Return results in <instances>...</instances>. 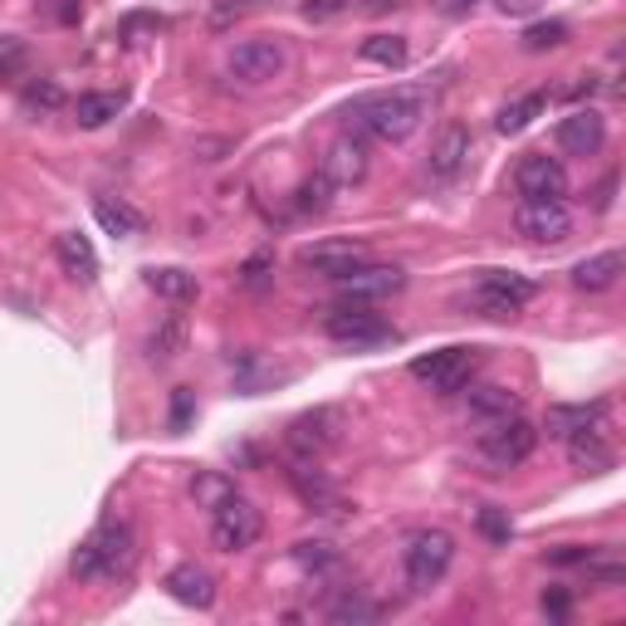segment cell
<instances>
[{"label":"cell","instance_id":"cell-1","mask_svg":"<svg viewBox=\"0 0 626 626\" xmlns=\"http://www.w3.org/2000/svg\"><path fill=\"white\" fill-rule=\"evenodd\" d=\"M431 84H411V89H387V94H367L348 108V123L358 138H377V142H406L416 128L431 118Z\"/></svg>","mask_w":626,"mask_h":626},{"label":"cell","instance_id":"cell-2","mask_svg":"<svg viewBox=\"0 0 626 626\" xmlns=\"http://www.w3.org/2000/svg\"><path fill=\"white\" fill-rule=\"evenodd\" d=\"M128 563H133V529L118 519L98 524V529L79 543V553H74V578L94 582V578H118L128 573Z\"/></svg>","mask_w":626,"mask_h":626},{"label":"cell","instance_id":"cell-3","mask_svg":"<svg viewBox=\"0 0 626 626\" xmlns=\"http://www.w3.org/2000/svg\"><path fill=\"white\" fill-rule=\"evenodd\" d=\"M450 563H455V538H450L446 529H421V534H411V543H406V553H402L406 582H411L416 592L436 587V582L450 573Z\"/></svg>","mask_w":626,"mask_h":626},{"label":"cell","instance_id":"cell-4","mask_svg":"<svg viewBox=\"0 0 626 626\" xmlns=\"http://www.w3.org/2000/svg\"><path fill=\"white\" fill-rule=\"evenodd\" d=\"M538 446V431L524 416H504V421H485V431H480V460H485L490 470H514L524 465V460L534 455Z\"/></svg>","mask_w":626,"mask_h":626},{"label":"cell","instance_id":"cell-5","mask_svg":"<svg viewBox=\"0 0 626 626\" xmlns=\"http://www.w3.org/2000/svg\"><path fill=\"white\" fill-rule=\"evenodd\" d=\"M260 534H265V514L250 499H240V494H230L221 509H211V543L221 553H245Z\"/></svg>","mask_w":626,"mask_h":626},{"label":"cell","instance_id":"cell-6","mask_svg":"<svg viewBox=\"0 0 626 626\" xmlns=\"http://www.w3.org/2000/svg\"><path fill=\"white\" fill-rule=\"evenodd\" d=\"M226 69L235 74L240 84H274L284 69H289V50H284V40H270V35L240 40V45L230 50Z\"/></svg>","mask_w":626,"mask_h":626},{"label":"cell","instance_id":"cell-7","mask_svg":"<svg viewBox=\"0 0 626 626\" xmlns=\"http://www.w3.org/2000/svg\"><path fill=\"white\" fill-rule=\"evenodd\" d=\"M328 338L343 348H377V343H392V323L382 314H372L367 304H343V309H328L323 318Z\"/></svg>","mask_w":626,"mask_h":626},{"label":"cell","instance_id":"cell-8","mask_svg":"<svg viewBox=\"0 0 626 626\" xmlns=\"http://www.w3.org/2000/svg\"><path fill=\"white\" fill-rule=\"evenodd\" d=\"M529 299H534V279L509 274V270H485L480 274V284H475V294H470V304H475L485 318H509V314H519Z\"/></svg>","mask_w":626,"mask_h":626},{"label":"cell","instance_id":"cell-9","mask_svg":"<svg viewBox=\"0 0 626 626\" xmlns=\"http://www.w3.org/2000/svg\"><path fill=\"white\" fill-rule=\"evenodd\" d=\"M480 367V348H441L431 358H416L411 362V377L426 382L431 392H460Z\"/></svg>","mask_w":626,"mask_h":626},{"label":"cell","instance_id":"cell-10","mask_svg":"<svg viewBox=\"0 0 626 626\" xmlns=\"http://www.w3.org/2000/svg\"><path fill=\"white\" fill-rule=\"evenodd\" d=\"M514 230H519L529 245H563V240L573 235V216H568L563 201H519Z\"/></svg>","mask_w":626,"mask_h":626},{"label":"cell","instance_id":"cell-11","mask_svg":"<svg viewBox=\"0 0 626 626\" xmlns=\"http://www.w3.org/2000/svg\"><path fill=\"white\" fill-rule=\"evenodd\" d=\"M514 191H519L524 201H563L568 196L563 162L548 157V152H529V157L514 167Z\"/></svg>","mask_w":626,"mask_h":626},{"label":"cell","instance_id":"cell-12","mask_svg":"<svg viewBox=\"0 0 626 626\" xmlns=\"http://www.w3.org/2000/svg\"><path fill=\"white\" fill-rule=\"evenodd\" d=\"M470 152H475V138H470L465 123H441L431 138V152H426V172H431L436 182H455L460 172L470 167Z\"/></svg>","mask_w":626,"mask_h":626},{"label":"cell","instance_id":"cell-13","mask_svg":"<svg viewBox=\"0 0 626 626\" xmlns=\"http://www.w3.org/2000/svg\"><path fill=\"white\" fill-rule=\"evenodd\" d=\"M406 284V274L397 270V265H353L348 274H338L333 279V289L343 294L348 304H372V299H387V294H397Z\"/></svg>","mask_w":626,"mask_h":626},{"label":"cell","instance_id":"cell-14","mask_svg":"<svg viewBox=\"0 0 626 626\" xmlns=\"http://www.w3.org/2000/svg\"><path fill=\"white\" fill-rule=\"evenodd\" d=\"M318 172H323L333 186H358L362 177H367V142H362L358 133H343L333 138L323 147V162H318Z\"/></svg>","mask_w":626,"mask_h":626},{"label":"cell","instance_id":"cell-15","mask_svg":"<svg viewBox=\"0 0 626 626\" xmlns=\"http://www.w3.org/2000/svg\"><path fill=\"white\" fill-rule=\"evenodd\" d=\"M553 142L568 152V157H592V152L607 142V118L592 113V108H573V113L558 123Z\"/></svg>","mask_w":626,"mask_h":626},{"label":"cell","instance_id":"cell-16","mask_svg":"<svg viewBox=\"0 0 626 626\" xmlns=\"http://www.w3.org/2000/svg\"><path fill=\"white\" fill-rule=\"evenodd\" d=\"M338 436H343V416H338L333 406L299 416V421L289 426V446L299 450V455H309V460H318L328 446H338Z\"/></svg>","mask_w":626,"mask_h":626},{"label":"cell","instance_id":"cell-17","mask_svg":"<svg viewBox=\"0 0 626 626\" xmlns=\"http://www.w3.org/2000/svg\"><path fill=\"white\" fill-rule=\"evenodd\" d=\"M362 260H367V245H362V240H318V245L299 250V265L314 274H328V279L348 274L353 265H362Z\"/></svg>","mask_w":626,"mask_h":626},{"label":"cell","instance_id":"cell-18","mask_svg":"<svg viewBox=\"0 0 626 626\" xmlns=\"http://www.w3.org/2000/svg\"><path fill=\"white\" fill-rule=\"evenodd\" d=\"M167 592L182 602V607H201L206 612L216 602V578L206 573L201 563H182V568H172L167 573Z\"/></svg>","mask_w":626,"mask_h":626},{"label":"cell","instance_id":"cell-19","mask_svg":"<svg viewBox=\"0 0 626 626\" xmlns=\"http://www.w3.org/2000/svg\"><path fill=\"white\" fill-rule=\"evenodd\" d=\"M54 255H59V270L69 274V279H79V284H94L98 279V255H94L89 235H79V230H64V235H54Z\"/></svg>","mask_w":626,"mask_h":626},{"label":"cell","instance_id":"cell-20","mask_svg":"<svg viewBox=\"0 0 626 626\" xmlns=\"http://www.w3.org/2000/svg\"><path fill=\"white\" fill-rule=\"evenodd\" d=\"M568 460H573L582 475H602V470L617 465V450L602 441V426H597V431H578V436H568Z\"/></svg>","mask_w":626,"mask_h":626},{"label":"cell","instance_id":"cell-21","mask_svg":"<svg viewBox=\"0 0 626 626\" xmlns=\"http://www.w3.org/2000/svg\"><path fill=\"white\" fill-rule=\"evenodd\" d=\"M607 402H582V406H548V436H578V431H597Z\"/></svg>","mask_w":626,"mask_h":626},{"label":"cell","instance_id":"cell-22","mask_svg":"<svg viewBox=\"0 0 626 626\" xmlns=\"http://www.w3.org/2000/svg\"><path fill=\"white\" fill-rule=\"evenodd\" d=\"M622 250H602V255H592V260H582V265L573 270V284L582 294H602V289H612L617 284V274H622Z\"/></svg>","mask_w":626,"mask_h":626},{"label":"cell","instance_id":"cell-23","mask_svg":"<svg viewBox=\"0 0 626 626\" xmlns=\"http://www.w3.org/2000/svg\"><path fill=\"white\" fill-rule=\"evenodd\" d=\"M465 411L475 421H504V416H519V392L509 387H470Z\"/></svg>","mask_w":626,"mask_h":626},{"label":"cell","instance_id":"cell-24","mask_svg":"<svg viewBox=\"0 0 626 626\" xmlns=\"http://www.w3.org/2000/svg\"><path fill=\"white\" fill-rule=\"evenodd\" d=\"M118 113H123V94H79V103H74V123L89 128V133L113 123Z\"/></svg>","mask_w":626,"mask_h":626},{"label":"cell","instance_id":"cell-25","mask_svg":"<svg viewBox=\"0 0 626 626\" xmlns=\"http://www.w3.org/2000/svg\"><path fill=\"white\" fill-rule=\"evenodd\" d=\"M147 289L157 294V299L191 304V299H196V274H186V270H177V265H167V270H147Z\"/></svg>","mask_w":626,"mask_h":626},{"label":"cell","instance_id":"cell-26","mask_svg":"<svg viewBox=\"0 0 626 626\" xmlns=\"http://www.w3.org/2000/svg\"><path fill=\"white\" fill-rule=\"evenodd\" d=\"M548 108V94H524V98H514V103H504L499 108V118H494V128H499L504 138H514V133H524V128L534 123L538 113Z\"/></svg>","mask_w":626,"mask_h":626},{"label":"cell","instance_id":"cell-27","mask_svg":"<svg viewBox=\"0 0 626 626\" xmlns=\"http://www.w3.org/2000/svg\"><path fill=\"white\" fill-rule=\"evenodd\" d=\"M94 216H98V226H103L108 235H118V240H128V235H138V230H142V216L128 201H108V196H98Z\"/></svg>","mask_w":626,"mask_h":626},{"label":"cell","instance_id":"cell-28","mask_svg":"<svg viewBox=\"0 0 626 626\" xmlns=\"http://www.w3.org/2000/svg\"><path fill=\"white\" fill-rule=\"evenodd\" d=\"M377 617H382V607L367 597V592H358V587H348L343 597L328 607V622H338V626H348V622L362 626V622H377Z\"/></svg>","mask_w":626,"mask_h":626},{"label":"cell","instance_id":"cell-29","mask_svg":"<svg viewBox=\"0 0 626 626\" xmlns=\"http://www.w3.org/2000/svg\"><path fill=\"white\" fill-rule=\"evenodd\" d=\"M182 348H186V318L172 314L167 323H162L157 333L147 338V358H152V362H172V358L182 353Z\"/></svg>","mask_w":626,"mask_h":626},{"label":"cell","instance_id":"cell-30","mask_svg":"<svg viewBox=\"0 0 626 626\" xmlns=\"http://www.w3.org/2000/svg\"><path fill=\"white\" fill-rule=\"evenodd\" d=\"M362 59H367V64H387V69H402V64H406V40L402 35L362 40Z\"/></svg>","mask_w":626,"mask_h":626},{"label":"cell","instance_id":"cell-31","mask_svg":"<svg viewBox=\"0 0 626 626\" xmlns=\"http://www.w3.org/2000/svg\"><path fill=\"white\" fill-rule=\"evenodd\" d=\"M230 494H235V485H230L226 475H216V470H206V475L191 480V499L201 504V509H221Z\"/></svg>","mask_w":626,"mask_h":626},{"label":"cell","instance_id":"cell-32","mask_svg":"<svg viewBox=\"0 0 626 626\" xmlns=\"http://www.w3.org/2000/svg\"><path fill=\"white\" fill-rule=\"evenodd\" d=\"M558 45H568V25H563V20H543V25L524 30V50L543 54V50H558Z\"/></svg>","mask_w":626,"mask_h":626},{"label":"cell","instance_id":"cell-33","mask_svg":"<svg viewBox=\"0 0 626 626\" xmlns=\"http://www.w3.org/2000/svg\"><path fill=\"white\" fill-rule=\"evenodd\" d=\"M475 529H480V538H490V543H509V534H514L509 509H499V504H485V509L475 514Z\"/></svg>","mask_w":626,"mask_h":626},{"label":"cell","instance_id":"cell-34","mask_svg":"<svg viewBox=\"0 0 626 626\" xmlns=\"http://www.w3.org/2000/svg\"><path fill=\"white\" fill-rule=\"evenodd\" d=\"M333 191H338V186L318 172V177H309L299 186V211H328V206H333Z\"/></svg>","mask_w":626,"mask_h":626},{"label":"cell","instance_id":"cell-35","mask_svg":"<svg viewBox=\"0 0 626 626\" xmlns=\"http://www.w3.org/2000/svg\"><path fill=\"white\" fill-rule=\"evenodd\" d=\"M270 279H274V255H265V250L240 265V284H245V289H265Z\"/></svg>","mask_w":626,"mask_h":626},{"label":"cell","instance_id":"cell-36","mask_svg":"<svg viewBox=\"0 0 626 626\" xmlns=\"http://www.w3.org/2000/svg\"><path fill=\"white\" fill-rule=\"evenodd\" d=\"M592 558H597V548H582V543H558V548H548V563H553V568H587Z\"/></svg>","mask_w":626,"mask_h":626},{"label":"cell","instance_id":"cell-37","mask_svg":"<svg viewBox=\"0 0 626 626\" xmlns=\"http://www.w3.org/2000/svg\"><path fill=\"white\" fill-rule=\"evenodd\" d=\"M25 69V40L15 35H0V79H10V74Z\"/></svg>","mask_w":626,"mask_h":626},{"label":"cell","instance_id":"cell-38","mask_svg":"<svg viewBox=\"0 0 626 626\" xmlns=\"http://www.w3.org/2000/svg\"><path fill=\"white\" fill-rule=\"evenodd\" d=\"M294 558H299L304 568H328V563H338V553H333V543H294Z\"/></svg>","mask_w":626,"mask_h":626},{"label":"cell","instance_id":"cell-39","mask_svg":"<svg viewBox=\"0 0 626 626\" xmlns=\"http://www.w3.org/2000/svg\"><path fill=\"white\" fill-rule=\"evenodd\" d=\"M59 103H64L59 84H30L25 89V108H59Z\"/></svg>","mask_w":626,"mask_h":626},{"label":"cell","instance_id":"cell-40","mask_svg":"<svg viewBox=\"0 0 626 626\" xmlns=\"http://www.w3.org/2000/svg\"><path fill=\"white\" fill-rule=\"evenodd\" d=\"M543 612H548L553 622H563L568 612H573V602H568V592H563V587H548V592H543Z\"/></svg>","mask_w":626,"mask_h":626},{"label":"cell","instance_id":"cell-41","mask_svg":"<svg viewBox=\"0 0 626 626\" xmlns=\"http://www.w3.org/2000/svg\"><path fill=\"white\" fill-rule=\"evenodd\" d=\"M186 421H191V392L177 387V397H172V431H182Z\"/></svg>","mask_w":626,"mask_h":626},{"label":"cell","instance_id":"cell-42","mask_svg":"<svg viewBox=\"0 0 626 626\" xmlns=\"http://www.w3.org/2000/svg\"><path fill=\"white\" fill-rule=\"evenodd\" d=\"M348 0H304V15L309 20H328V15H338Z\"/></svg>","mask_w":626,"mask_h":626},{"label":"cell","instance_id":"cell-43","mask_svg":"<svg viewBox=\"0 0 626 626\" xmlns=\"http://www.w3.org/2000/svg\"><path fill=\"white\" fill-rule=\"evenodd\" d=\"M612 191H617V172L597 182V191H592V211H607V206H612Z\"/></svg>","mask_w":626,"mask_h":626},{"label":"cell","instance_id":"cell-44","mask_svg":"<svg viewBox=\"0 0 626 626\" xmlns=\"http://www.w3.org/2000/svg\"><path fill=\"white\" fill-rule=\"evenodd\" d=\"M475 6H480V0H436V10H441L446 20H465Z\"/></svg>","mask_w":626,"mask_h":626},{"label":"cell","instance_id":"cell-45","mask_svg":"<svg viewBox=\"0 0 626 626\" xmlns=\"http://www.w3.org/2000/svg\"><path fill=\"white\" fill-rule=\"evenodd\" d=\"M494 6H499L504 15H534V10L543 6V0H494Z\"/></svg>","mask_w":626,"mask_h":626},{"label":"cell","instance_id":"cell-46","mask_svg":"<svg viewBox=\"0 0 626 626\" xmlns=\"http://www.w3.org/2000/svg\"><path fill=\"white\" fill-rule=\"evenodd\" d=\"M59 20H79V0H59Z\"/></svg>","mask_w":626,"mask_h":626},{"label":"cell","instance_id":"cell-47","mask_svg":"<svg viewBox=\"0 0 626 626\" xmlns=\"http://www.w3.org/2000/svg\"><path fill=\"white\" fill-rule=\"evenodd\" d=\"M245 6H260V0H221V15H230V10H245Z\"/></svg>","mask_w":626,"mask_h":626}]
</instances>
